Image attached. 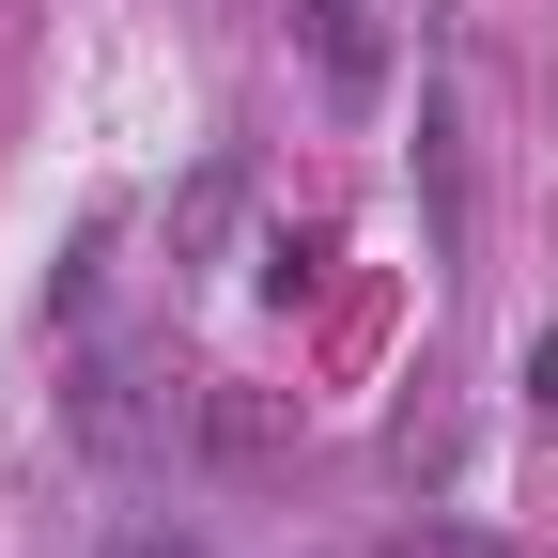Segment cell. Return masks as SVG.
Returning <instances> with one entry per match:
<instances>
[{
  "label": "cell",
  "mask_w": 558,
  "mask_h": 558,
  "mask_svg": "<svg viewBox=\"0 0 558 558\" xmlns=\"http://www.w3.org/2000/svg\"><path fill=\"white\" fill-rule=\"evenodd\" d=\"M512 388H527V418L558 435V326H527V341H512Z\"/></svg>",
  "instance_id": "5"
},
{
  "label": "cell",
  "mask_w": 558,
  "mask_h": 558,
  "mask_svg": "<svg viewBox=\"0 0 558 558\" xmlns=\"http://www.w3.org/2000/svg\"><path fill=\"white\" fill-rule=\"evenodd\" d=\"M295 47H311V78H326V109H373V94L403 78V32L373 16V0H295Z\"/></svg>",
  "instance_id": "2"
},
{
  "label": "cell",
  "mask_w": 558,
  "mask_h": 558,
  "mask_svg": "<svg viewBox=\"0 0 558 558\" xmlns=\"http://www.w3.org/2000/svg\"><path fill=\"white\" fill-rule=\"evenodd\" d=\"M62 558H202V543H186L171 512H94L78 543H62Z\"/></svg>",
  "instance_id": "4"
},
{
  "label": "cell",
  "mask_w": 558,
  "mask_h": 558,
  "mask_svg": "<svg viewBox=\"0 0 558 558\" xmlns=\"http://www.w3.org/2000/svg\"><path fill=\"white\" fill-rule=\"evenodd\" d=\"M418 202H435V264L465 279V94H450V62H418Z\"/></svg>",
  "instance_id": "3"
},
{
  "label": "cell",
  "mask_w": 558,
  "mask_h": 558,
  "mask_svg": "<svg viewBox=\"0 0 558 558\" xmlns=\"http://www.w3.org/2000/svg\"><path fill=\"white\" fill-rule=\"evenodd\" d=\"M62 418H78V450L140 465V450H171V435H186V388H156L140 357H78V388H62Z\"/></svg>",
  "instance_id": "1"
}]
</instances>
